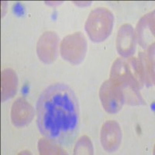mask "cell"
<instances>
[{
    "label": "cell",
    "instance_id": "1",
    "mask_svg": "<svg viewBox=\"0 0 155 155\" xmlns=\"http://www.w3.org/2000/svg\"><path fill=\"white\" fill-rule=\"evenodd\" d=\"M37 124L44 137L58 144H69L79 124L77 98L68 85L55 83L45 88L37 103Z\"/></svg>",
    "mask_w": 155,
    "mask_h": 155
},
{
    "label": "cell",
    "instance_id": "2",
    "mask_svg": "<svg viewBox=\"0 0 155 155\" xmlns=\"http://www.w3.org/2000/svg\"><path fill=\"white\" fill-rule=\"evenodd\" d=\"M110 79L121 87L125 102L132 105L143 103V100L140 94L141 85L130 59L128 61L121 58L115 61L111 68Z\"/></svg>",
    "mask_w": 155,
    "mask_h": 155
},
{
    "label": "cell",
    "instance_id": "3",
    "mask_svg": "<svg viewBox=\"0 0 155 155\" xmlns=\"http://www.w3.org/2000/svg\"><path fill=\"white\" fill-rule=\"evenodd\" d=\"M114 16L109 9L99 7L90 12L85 23V31L93 42H102L111 34Z\"/></svg>",
    "mask_w": 155,
    "mask_h": 155
},
{
    "label": "cell",
    "instance_id": "4",
    "mask_svg": "<svg viewBox=\"0 0 155 155\" xmlns=\"http://www.w3.org/2000/svg\"><path fill=\"white\" fill-rule=\"evenodd\" d=\"M86 51V38L81 32L66 36L61 42V55L64 60L74 65L83 61Z\"/></svg>",
    "mask_w": 155,
    "mask_h": 155
},
{
    "label": "cell",
    "instance_id": "5",
    "mask_svg": "<svg viewBox=\"0 0 155 155\" xmlns=\"http://www.w3.org/2000/svg\"><path fill=\"white\" fill-rule=\"evenodd\" d=\"M99 98L104 109L110 114L118 113L125 102L121 87L110 78L101 85Z\"/></svg>",
    "mask_w": 155,
    "mask_h": 155
},
{
    "label": "cell",
    "instance_id": "6",
    "mask_svg": "<svg viewBox=\"0 0 155 155\" xmlns=\"http://www.w3.org/2000/svg\"><path fill=\"white\" fill-rule=\"evenodd\" d=\"M59 37L54 31L45 32L40 37L37 44V54L44 64H51L58 56Z\"/></svg>",
    "mask_w": 155,
    "mask_h": 155
},
{
    "label": "cell",
    "instance_id": "7",
    "mask_svg": "<svg viewBox=\"0 0 155 155\" xmlns=\"http://www.w3.org/2000/svg\"><path fill=\"white\" fill-rule=\"evenodd\" d=\"M100 140L106 151L113 152L118 149L122 141V130L117 122L108 120L102 125Z\"/></svg>",
    "mask_w": 155,
    "mask_h": 155
},
{
    "label": "cell",
    "instance_id": "8",
    "mask_svg": "<svg viewBox=\"0 0 155 155\" xmlns=\"http://www.w3.org/2000/svg\"><path fill=\"white\" fill-rule=\"evenodd\" d=\"M134 34L136 41L143 48H147L154 43V11L144 15L140 19Z\"/></svg>",
    "mask_w": 155,
    "mask_h": 155
},
{
    "label": "cell",
    "instance_id": "9",
    "mask_svg": "<svg viewBox=\"0 0 155 155\" xmlns=\"http://www.w3.org/2000/svg\"><path fill=\"white\" fill-rule=\"evenodd\" d=\"M34 116V108L24 98H18L13 102L11 109V120L15 127H26L31 123Z\"/></svg>",
    "mask_w": 155,
    "mask_h": 155
},
{
    "label": "cell",
    "instance_id": "10",
    "mask_svg": "<svg viewBox=\"0 0 155 155\" xmlns=\"http://www.w3.org/2000/svg\"><path fill=\"white\" fill-rule=\"evenodd\" d=\"M116 48L124 58H128L135 53V34L130 24L125 23L120 27L116 37Z\"/></svg>",
    "mask_w": 155,
    "mask_h": 155
},
{
    "label": "cell",
    "instance_id": "11",
    "mask_svg": "<svg viewBox=\"0 0 155 155\" xmlns=\"http://www.w3.org/2000/svg\"><path fill=\"white\" fill-rule=\"evenodd\" d=\"M139 69L142 84H154V43L147 48V51L139 54Z\"/></svg>",
    "mask_w": 155,
    "mask_h": 155
},
{
    "label": "cell",
    "instance_id": "12",
    "mask_svg": "<svg viewBox=\"0 0 155 155\" xmlns=\"http://www.w3.org/2000/svg\"><path fill=\"white\" fill-rule=\"evenodd\" d=\"M18 86L17 75L13 70L5 69L1 73V98L2 102L14 96Z\"/></svg>",
    "mask_w": 155,
    "mask_h": 155
},
{
    "label": "cell",
    "instance_id": "13",
    "mask_svg": "<svg viewBox=\"0 0 155 155\" xmlns=\"http://www.w3.org/2000/svg\"><path fill=\"white\" fill-rule=\"evenodd\" d=\"M38 150L40 154H65L66 151L59 144L51 140L45 138L38 142Z\"/></svg>",
    "mask_w": 155,
    "mask_h": 155
},
{
    "label": "cell",
    "instance_id": "14",
    "mask_svg": "<svg viewBox=\"0 0 155 155\" xmlns=\"http://www.w3.org/2000/svg\"><path fill=\"white\" fill-rule=\"evenodd\" d=\"M92 141L88 136H81L77 141L74 149V154H93Z\"/></svg>",
    "mask_w": 155,
    "mask_h": 155
}]
</instances>
